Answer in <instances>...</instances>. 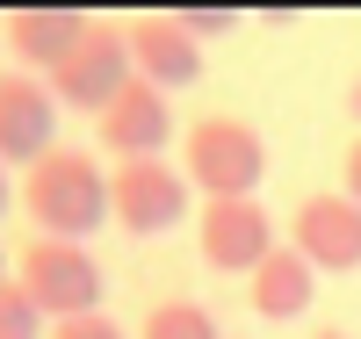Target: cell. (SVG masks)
<instances>
[{
    "mask_svg": "<svg viewBox=\"0 0 361 339\" xmlns=\"http://www.w3.org/2000/svg\"><path fill=\"white\" fill-rule=\"evenodd\" d=\"M22 217L37 224V238L87 245V231L116 224L109 217V173H102V159L80 152V144L44 152V159L22 173Z\"/></svg>",
    "mask_w": 361,
    "mask_h": 339,
    "instance_id": "obj_1",
    "label": "cell"
},
{
    "mask_svg": "<svg viewBox=\"0 0 361 339\" xmlns=\"http://www.w3.org/2000/svg\"><path fill=\"white\" fill-rule=\"evenodd\" d=\"M180 173L202 188V202H246L267 173V144L246 116H195L180 137Z\"/></svg>",
    "mask_w": 361,
    "mask_h": 339,
    "instance_id": "obj_2",
    "label": "cell"
},
{
    "mask_svg": "<svg viewBox=\"0 0 361 339\" xmlns=\"http://www.w3.org/2000/svg\"><path fill=\"white\" fill-rule=\"evenodd\" d=\"M15 282L37 296L44 318H94L102 311V267L87 245H66V238H29L15 253Z\"/></svg>",
    "mask_w": 361,
    "mask_h": 339,
    "instance_id": "obj_3",
    "label": "cell"
},
{
    "mask_svg": "<svg viewBox=\"0 0 361 339\" xmlns=\"http://www.w3.org/2000/svg\"><path fill=\"white\" fill-rule=\"evenodd\" d=\"M130 80H137V66H130V22H94V29L80 37V51H73L44 87L58 94V109H87V116H102Z\"/></svg>",
    "mask_w": 361,
    "mask_h": 339,
    "instance_id": "obj_4",
    "label": "cell"
},
{
    "mask_svg": "<svg viewBox=\"0 0 361 339\" xmlns=\"http://www.w3.org/2000/svg\"><path fill=\"white\" fill-rule=\"evenodd\" d=\"M188 173H173L166 159H123L109 173V217L123 224L130 238H159L188 217Z\"/></svg>",
    "mask_w": 361,
    "mask_h": 339,
    "instance_id": "obj_5",
    "label": "cell"
},
{
    "mask_svg": "<svg viewBox=\"0 0 361 339\" xmlns=\"http://www.w3.org/2000/svg\"><path fill=\"white\" fill-rule=\"evenodd\" d=\"M275 217L246 195V202H202L195 209V253H202V267H217V274H260V260L275 253Z\"/></svg>",
    "mask_w": 361,
    "mask_h": 339,
    "instance_id": "obj_6",
    "label": "cell"
},
{
    "mask_svg": "<svg viewBox=\"0 0 361 339\" xmlns=\"http://www.w3.org/2000/svg\"><path fill=\"white\" fill-rule=\"evenodd\" d=\"M289 245L318 274H354L361 267V202L354 195H304L289 217Z\"/></svg>",
    "mask_w": 361,
    "mask_h": 339,
    "instance_id": "obj_7",
    "label": "cell"
},
{
    "mask_svg": "<svg viewBox=\"0 0 361 339\" xmlns=\"http://www.w3.org/2000/svg\"><path fill=\"white\" fill-rule=\"evenodd\" d=\"M58 94L37 73H8L0 80V166H37L44 152H58Z\"/></svg>",
    "mask_w": 361,
    "mask_h": 339,
    "instance_id": "obj_8",
    "label": "cell"
},
{
    "mask_svg": "<svg viewBox=\"0 0 361 339\" xmlns=\"http://www.w3.org/2000/svg\"><path fill=\"white\" fill-rule=\"evenodd\" d=\"M94 130H102V152H116V166L123 159H159L166 137H173V101L152 80H130L123 94L94 116Z\"/></svg>",
    "mask_w": 361,
    "mask_h": 339,
    "instance_id": "obj_9",
    "label": "cell"
},
{
    "mask_svg": "<svg viewBox=\"0 0 361 339\" xmlns=\"http://www.w3.org/2000/svg\"><path fill=\"white\" fill-rule=\"evenodd\" d=\"M130 66H137V80H152L159 94H166V87L202 80V44L173 15H137L130 22Z\"/></svg>",
    "mask_w": 361,
    "mask_h": 339,
    "instance_id": "obj_10",
    "label": "cell"
},
{
    "mask_svg": "<svg viewBox=\"0 0 361 339\" xmlns=\"http://www.w3.org/2000/svg\"><path fill=\"white\" fill-rule=\"evenodd\" d=\"M87 29H94V15H73V8H15V15H8V51L51 80V73L80 51Z\"/></svg>",
    "mask_w": 361,
    "mask_h": 339,
    "instance_id": "obj_11",
    "label": "cell"
},
{
    "mask_svg": "<svg viewBox=\"0 0 361 339\" xmlns=\"http://www.w3.org/2000/svg\"><path fill=\"white\" fill-rule=\"evenodd\" d=\"M246 296H253V311H260V318L289 325V318H304V311H311V296H318V267H311V260L282 238L275 253L260 260V274L246 282Z\"/></svg>",
    "mask_w": 361,
    "mask_h": 339,
    "instance_id": "obj_12",
    "label": "cell"
},
{
    "mask_svg": "<svg viewBox=\"0 0 361 339\" xmlns=\"http://www.w3.org/2000/svg\"><path fill=\"white\" fill-rule=\"evenodd\" d=\"M137 339H224V332H217V318H209L202 303H188V296H166V303H152V311H145Z\"/></svg>",
    "mask_w": 361,
    "mask_h": 339,
    "instance_id": "obj_13",
    "label": "cell"
},
{
    "mask_svg": "<svg viewBox=\"0 0 361 339\" xmlns=\"http://www.w3.org/2000/svg\"><path fill=\"white\" fill-rule=\"evenodd\" d=\"M0 339H44V311L22 282H0Z\"/></svg>",
    "mask_w": 361,
    "mask_h": 339,
    "instance_id": "obj_14",
    "label": "cell"
},
{
    "mask_svg": "<svg viewBox=\"0 0 361 339\" xmlns=\"http://www.w3.org/2000/svg\"><path fill=\"white\" fill-rule=\"evenodd\" d=\"M173 22L202 44V37H231V29H238V8H173Z\"/></svg>",
    "mask_w": 361,
    "mask_h": 339,
    "instance_id": "obj_15",
    "label": "cell"
},
{
    "mask_svg": "<svg viewBox=\"0 0 361 339\" xmlns=\"http://www.w3.org/2000/svg\"><path fill=\"white\" fill-rule=\"evenodd\" d=\"M51 339H123V325H116V318H66V325H51Z\"/></svg>",
    "mask_w": 361,
    "mask_h": 339,
    "instance_id": "obj_16",
    "label": "cell"
},
{
    "mask_svg": "<svg viewBox=\"0 0 361 339\" xmlns=\"http://www.w3.org/2000/svg\"><path fill=\"white\" fill-rule=\"evenodd\" d=\"M340 180H347V195H354V202H361V137H354V144H347V166H340Z\"/></svg>",
    "mask_w": 361,
    "mask_h": 339,
    "instance_id": "obj_17",
    "label": "cell"
},
{
    "mask_svg": "<svg viewBox=\"0 0 361 339\" xmlns=\"http://www.w3.org/2000/svg\"><path fill=\"white\" fill-rule=\"evenodd\" d=\"M347 109H354V123H361V73L347 80Z\"/></svg>",
    "mask_w": 361,
    "mask_h": 339,
    "instance_id": "obj_18",
    "label": "cell"
},
{
    "mask_svg": "<svg viewBox=\"0 0 361 339\" xmlns=\"http://www.w3.org/2000/svg\"><path fill=\"white\" fill-rule=\"evenodd\" d=\"M0 209H8V166H0Z\"/></svg>",
    "mask_w": 361,
    "mask_h": 339,
    "instance_id": "obj_19",
    "label": "cell"
},
{
    "mask_svg": "<svg viewBox=\"0 0 361 339\" xmlns=\"http://www.w3.org/2000/svg\"><path fill=\"white\" fill-rule=\"evenodd\" d=\"M0 282H15V274H8V253H0Z\"/></svg>",
    "mask_w": 361,
    "mask_h": 339,
    "instance_id": "obj_20",
    "label": "cell"
},
{
    "mask_svg": "<svg viewBox=\"0 0 361 339\" xmlns=\"http://www.w3.org/2000/svg\"><path fill=\"white\" fill-rule=\"evenodd\" d=\"M311 339H347V332H311Z\"/></svg>",
    "mask_w": 361,
    "mask_h": 339,
    "instance_id": "obj_21",
    "label": "cell"
},
{
    "mask_svg": "<svg viewBox=\"0 0 361 339\" xmlns=\"http://www.w3.org/2000/svg\"><path fill=\"white\" fill-rule=\"evenodd\" d=\"M0 80H8V73H0Z\"/></svg>",
    "mask_w": 361,
    "mask_h": 339,
    "instance_id": "obj_22",
    "label": "cell"
}]
</instances>
